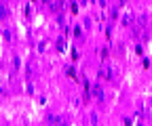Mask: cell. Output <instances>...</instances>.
Segmentation results:
<instances>
[{
  "mask_svg": "<svg viewBox=\"0 0 152 126\" xmlns=\"http://www.w3.org/2000/svg\"><path fill=\"white\" fill-rule=\"evenodd\" d=\"M74 36H76V38H83V30H80L78 25H76V27H74Z\"/></svg>",
  "mask_w": 152,
  "mask_h": 126,
  "instance_id": "obj_9",
  "label": "cell"
},
{
  "mask_svg": "<svg viewBox=\"0 0 152 126\" xmlns=\"http://www.w3.org/2000/svg\"><path fill=\"white\" fill-rule=\"evenodd\" d=\"M91 91H93V97L97 99L99 103H104V101H106V95H104V88H102L99 84H95V86L91 88Z\"/></svg>",
  "mask_w": 152,
  "mask_h": 126,
  "instance_id": "obj_1",
  "label": "cell"
},
{
  "mask_svg": "<svg viewBox=\"0 0 152 126\" xmlns=\"http://www.w3.org/2000/svg\"><path fill=\"white\" fill-rule=\"evenodd\" d=\"M13 65H15L13 69H19V67H21V61H19V57H17V55L13 57Z\"/></svg>",
  "mask_w": 152,
  "mask_h": 126,
  "instance_id": "obj_6",
  "label": "cell"
},
{
  "mask_svg": "<svg viewBox=\"0 0 152 126\" xmlns=\"http://www.w3.org/2000/svg\"><path fill=\"white\" fill-rule=\"evenodd\" d=\"M133 23V15L129 13V15H125V25H131Z\"/></svg>",
  "mask_w": 152,
  "mask_h": 126,
  "instance_id": "obj_7",
  "label": "cell"
},
{
  "mask_svg": "<svg viewBox=\"0 0 152 126\" xmlns=\"http://www.w3.org/2000/svg\"><path fill=\"white\" fill-rule=\"evenodd\" d=\"M99 74H102L106 80H112V71H110L108 67H102V69H99Z\"/></svg>",
  "mask_w": 152,
  "mask_h": 126,
  "instance_id": "obj_4",
  "label": "cell"
},
{
  "mask_svg": "<svg viewBox=\"0 0 152 126\" xmlns=\"http://www.w3.org/2000/svg\"><path fill=\"white\" fill-rule=\"evenodd\" d=\"M9 17V9H7V4H2L0 6V19H7Z\"/></svg>",
  "mask_w": 152,
  "mask_h": 126,
  "instance_id": "obj_5",
  "label": "cell"
},
{
  "mask_svg": "<svg viewBox=\"0 0 152 126\" xmlns=\"http://www.w3.org/2000/svg\"><path fill=\"white\" fill-rule=\"evenodd\" d=\"M47 122H49V124H64V120H61L59 116H49Z\"/></svg>",
  "mask_w": 152,
  "mask_h": 126,
  "instance_id": "obj_3",
  "label": "cell"
},
{
  "mask_svg": "<svg viewBox=\"0 0 152 126\" xmlns=\"http://www.w3.org/2000/svg\"><path fill=\"white\" fill-rule=\"evenodd\" d=\"M47 4H49L51 11L57 13V11H61V9H64V0H47Z\"/></svg>",
  "mask_w": 152,
  "mask_h": 126,
  "instance_id": "obj_2",
  "label": "cell"
},
{
  "mask_svg": "<svg viewBox=\"0 0 152 126\" xmlns=\"http://www.w3.org/2000/svg\"><path fill=\"white\" fill-rule=\"evenodd\" d=\"M57 48H59V50H64V48H66V40H64V38L57 40Z\"/></svg>",
  "mask_w": 152,
  "mask_h": 126,
  "instance_id": "obj_8",
  "label": "cell"
}]
</instances>
